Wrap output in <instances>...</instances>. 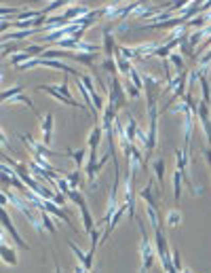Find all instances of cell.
Masks as SVG:
<instances>
[{"instance_id": "6da1fadb", "label": "cell", "mask_w": 211, "mask_h": 273, "mask_svg": "<svg viewBox=\"0 0 211 273\" xmlns=\"http://www.w3.org/2000/svg\"><path fill=\"white\" fill-rule=\"evenodd\" d=\"M137 220V227H139V233H142V240H139V258H142V265H139V269L142 271H148L154 265V258H157V250H154V242L148 240V233H146V227L144 222Z\"/></svg>"}, {"instance_id": "7a4b0ae2", "label": "cell", "mask_w": 211, "mask_h": 273, "mask_svg": "<svg viewBox=\"0 0 211 273\" xmlns=\"http://www.w3.org/2000/svg\"><path fill=\"white\" fill-rule=\"evenodd\" d=\"M154 250H157V258L160 261V267L165 271H175L173 267V254L169 250V242L163 233V229H157L154 231Z\"/></svg>"}, {"instance_id": "3957f363", "label": "cell", "mask_w": 211, "mask_h": 273, "mask_svg": "<svg viewBox=\"0 0 211 273\" xmlns=\"http://www.w3.org/2000/svg\"><path fill=\"white\" fill-rule=\"evenodd\" d=\"M127 89L123 87V83L116 79V76H110L108 79V104L116 110H123L127 106Z\"/></svg>"}, {"instance_id": "277c9868", "label": "cell", "mask_w": 211, "mask_h": 273, "mask_svg": "<svg viewBox=\"0 0 211 273\" xmlns=\"http://www.w3.org/2000/svg\"><path fill=\"white\" fill-rule=\"evenodd\" d=\"M188 151H190V149H186V146H184V149H175V170H180V172H182V176H184V184L190 186L192 195H201L203 191H201V188H194L192 180L188 178V161H190Z\"/></svg>"}, {"instance_id": "5b68a950", "label": "cell", "mask_w": 211, "mask_h": 273, "mask_svg": "<svg viewBox=\"0 0 211 273\" xmlns=\"http://www.w3.org/2000/svg\"><path fill=\"white\" fill-rule=\"evenodd\" d=\"M135 197H137V193H135V172H131L127 174V178H125V199H123V204H127V208H129V218L131 220H135Z\"/></svg>"}, {"instance_id": "8992f818", "label": "cell", "mask_w": 211, "mask_h": 273, "mask_svg": "<svg viewBox=\"0 0 211 273\" xmlns=\"http://www.w3.org/2000/svg\"><path fill=\"white\" fill-rule=\"evenodd\" d=\"M112 159V155L110 152H106V155L97 161V159H87V163H84V167H82V172H84V178H87V184H89V188H95V176L102 172V167L108 163V161Z\"/></svg>"}, {"instance_id": "52a82bcc", "label": "cell", "mask_w": 211, "mask_h": 273, "mask_svg": "<svg viewBox=\"0 0 211 273\" xmlns=\"http://www.w3.org/2000/svg\"><path fill=\"white\" fill-rule=\"evenodd\" d=\"M36 91H40V93H47V95H51L53 100H57L59 104H68V106H72V108H84V104H82V102H76L74 97L63 95L61 91H59V85H36Z\"/></svg>"}, {"instance_id": "ba28073f", "label": "cell", "mask_w": 211, "mask_h": 273, "mask_svg": "<svg viewBox=\"0 0 211 273\" xmlns=\"http://www.w3.org/2000/svg\"><path fill=\"white\" fill-rule=\"evenodd\" d=\"M0 216H2V229H4V233H9L11 237H13V242L17 243V248H21V250H27L30 248V243H27L24 237H21V233L17 231V227L13 225V220H11V216H9V212L2 208V212H0Z\"/></svg>"}, {"instance_id": "9c48e42d", "label": "cell", "mask_w": 211, "mask_h": 273, "mask_svg": "<svg viewBox=\"0 0 211 273\" xmlns=\"http://www.w3.org/2000/svg\"><path fill=\"white\" fill-rule=\"evenodd\" d=\"M196 119L201 123V129L205 134V142L207 146H211V113H209V104L205 102H199V113H196Z\"/></svg>"}, {"instance_id": "30bf717a", "label": "cell", "mask_w": 211, "mask_h": 273, "mask_svg": "<svg viewBox=\"0 0 211 273\" xmlns=\"http://www.w3.org/2000/svg\"><path fill=\"white\" fill-rule=\"evenodd\" d=\"M19 140H21V142H24V144L27 146V149H30V151L34 152V155H45V157L61 155V152H55V151H51V149H49V146H47L45 142H42V140H40V142H36V140H34V138H30L27 134H19Z\"/></svg>"}, {"instance_id": "8fae6325", "label": "cell", "mask_w": 211, "mask_h": 273, "mask_svg": "<svg viewBox=\"0 0 211 273\" xmlns=\"http://www.w3.org/2000/svg\"><path fill=\"white\" fill-rule=\"evenodd\" d=\"M144 79V91H146V100H157V97L163 93V83H160V79H157V76L152 74H142Z\"/></svg>"}, {"instance_id": "7c38bea8", "label": "cell", "mask_w": 211, "mask_h": 273, "mask_svg": "<svg viewBox=\"0 0 211 273\" xmlns=\"http://www.w3.org/2000/svg\"><path fill=\"white\" fill-rule=\"evenodd\" d=\"M106 136V131L102 127V123H97L89 134V140H87V149H89V159H97V149L102 144V138Z\"/></svg>"}, {"instance_id": "4fadbf2b", "label": "cell", "mask_w": 211, "mask_h": 273, "mask_svg": "<svg viewBox=\"0 0 211 273\" xmlns=\"http://www.w3.org/2000/svg\"><path fill=\"white\" fill-rule=\"evenodd\" d=\"M42 208H45L47 212H51V214L55 216V218L63 220V222H66V225H68L70 229L74 231V233H79V229H76V227H74V222L70 220V214H68V212H63V210H61V208H59L57 204H55L53 199H45V204H42Z\"/></svg>"}, {"instance_id": "5bb4252c", "label": "cell", "mask_w": 211, "mask_h": 273, "mask_svg": "<svg viewBox=\"0 0 211 273\" xmlns=\"http://www.w3.org/2000/svg\"><path fill=\"white\" fill-rule=\"evenodd\" d=\"M53 123H55V115H53V113H47L45 117L40 119L42 142H45L47 146H51V140H53Z\"/></svg>"}, {"instance_id": "9a60e30c", "label": "cell", "mask_w": 211, "mask_h": 273, "mask_svg": "<svg viewBox=\"0 0 211 273\" xmlns=\"http://www.w3.org/2000/svg\"><path fill=\"white\" fill-rule=\"evenodd\" d=\"M102 51H104V58H114L116 51H118V45H116V38L112 34L110 28L104 30V43H102Z\"/></svg>"}, {"instance_id": "2e32d148", "label": "cell", "mask_w": 211, "mask_h": 273, "mask_svg": "<svg viewBox=\"0 0 211 273\" xmlns=\"http://www.w3.org/2000/svg\"><path fill=\"white\" fill-rule=\"evenodd\" d=\"M0 256H2V263H4V265H11V267H15V265L19 263V258H17V250H15V248H11L9 243H6L4 237L0 240Z\"/></svg>"}, {"instance_id": "e0dca14e", "label": "cell", "mask_w": 211, "mask_h": 273, "mask_svg": "<svg viewBox=\"0 0 211 273\" xmlns=\"http://www.w3.org/2000/svg\"><path fill=\"white\" fill-rule=\"evenodd\" d=\"M194 113H186L182 117V127H184V146L190 149V142H192V134H194Z\"/></svg>"}, {"instance_id": "ac0fdd59", "label": "cell", "mask_w": 211, "mask_h": 273, "mask_svg": "<svg viewBox=\"0 0 211 273\" xmlns=\"http://www.w3.org/2000/svg\"><path fill=\"white\" fill-rule=\"evenodd\" d=\"M146 218H148V222L152 225V229H154V231H157V229H163V218H160V208L146 204Z\"/></svg>"}, {"instance_id": "d6986e66", "label": "cell", "mask_w": 211, "mask_h": 273, "mask_svg": "<svg viewBox=\"0 0 211 273\" xmlns=\"http://www.w3.org/2000/svg\"><path fill=\"white\" fill-rule=\"evenodd\" d=\"M68 246H70V250H72V254L79 258V263L82 265V269L84 271H91V267H93V263L89 261V252H82L79 246H76L74 242H68Z\"/></svg>"}, {"instance_id": "ffe728a7", "label": "cell", "mask_w": 211, "mask_h": 273, "mask_svg": "<svg viewBox=\"0 0 211 273\" xmlns=\"http://www.w3.org/2000/svg\"><path fill=\"white\" fill-rule=\"evenodd\" d=\"M66 157H70L74 161V165L79 167V170H82L84 163H87V159H89V149H79V151H68V152H63Z\"/></svg>"}, {"instance_id": "44dd1931", "label": "cell", "mask_w": 211, "mask_h": 273, "mask_svg": "<svg viewBox=\"0 0 211 273\" xmlns=\"http://www.w3.org/2000/svg\"><path fill=\"white\" fill-rule=\"evenodd\" d=\"M80 216H82V229H84V233H91V231L95 229V218H93V214H91V210L87 206V201L80 206Z\"/></svg>"}, {"instance_id": "7402d4cb", "label": "cell", "mask_w": 211, "mask_h": 273, "mask_svg": "<svg viewBox=\"0 0 211 273\" xmlns=\"http://www.w3.org/2000/svg\"><path fill=\"white\" fill-rule=\"evenodd\" d=\"M152 170H154V178H157V184L163 186L165 184V170H167V163L163 157H157L152 161Z\"/></svg>"}, {"instance_id": "603a6c76", "label": "cell", "mask_w": 211, "mask_h": 273, "mask_svg": "<svg viewBox=\"0 0 211 273\" xmlns=\"http://www.w3.org/2000/svg\"><path fill=\"white\" fill-rule=\"evenodd\" d=\"M38 216H40V222H42V227H45V231H49L51 235L57 233V227H55V222H53L51 212H47L45 208H38Z\"/></svg>"}, {"instance_id": "cb8c5ba5", "label": "cell", "mask_w": 211, "mask_h": 273, "mask_svg": "<svg viewBox=\"0 0 211 273\" xmlns=\"http://www.w3.org/2000/svg\"><path fill=\"white\" fill-rule=\"evenodd\" d=\"M70 60L79 61V64H84V66H93V64H95V60H97V53H84V51L76 53V51H72Z\"/></svg>"}, {"instance_id": "d4e9b609", "label": "cell", "mask_w": 211, "mask_h": 273, "mask_svg": "<svg viewBox=\"0 0 211 273\" xmlns=\"http://www.w3.org/2000/svg\"><path fill=\"white\" fill-rule=\"evenodd\" d=\"M114 60H116V66H118V74H125V76H129L131 68H133V61H131V60H127V58H123V55H121V51H116Z\"/></svg>"}, {"instance_id": "484cf974", "label": "cell", "mask_w": 211, "mask_h": 273, "mask_svg": "<svg viewBox=\"0 0 211 273\" xmlns=\"http://www.w3.org/2000/svg\"><path fill=\"white\" fill-rule=\"evenodd\" d=\"M199 81H201V100L205 104H211V85L207 81V74H199Z\"/></svg>"}, {"instance_id": "4316f807", "label": "cell", "mask_w": 211, "mask_h": 273, "mask_svg": "<svg viewBox=\"0 0 211 273\" xmlns=\"http://www.w3.org/2000/svg\"><path fill=\"white\" fill-rule=\"evenodd\" d=\"M100 66H102V70L108 76H116L118 74V66H116V60L114 58H104Z\"/></svg>"}, {"instance_id": "83f0119b", "label": "cell", "mask_w": 211, "mask_h": 273, "mask_svg": "<svg viewBox=\"0 0 211 273\" xmlns=\"http://www.w3.org/2000/svg\"><path fill=\"white\" fill-rule=\"evenodd\" d=\"M182 182H184V176H182L180 170H175L173 172V199H175V204L180 201V195H182Z\"/></svg>"}, {"instance_id": "f1b7e54d", "label": "cell", "mask_w": 211, "mask_h": 273, "mask_svg": "<svg viewBox=\"0 0 211 273\" xmlns=\"http://www.w3.org/2000/svg\"><path fill=\"white\" fill-rule=\"evenodd\" d=\"M169 61H171V66L178 70V72H184V70H188L186 64H184V55H182L180 51H173L171 55H169Z\"/></svg>"}, {"instance_id": "f546056e", "label": "cell", "mask_w": 211, "mask_h": 273, "mask_svg": "<svg viewBox=\"0 0 211 273\" xmlns=\"http://www.w3.org/2000/svg\"><path fill=\"white\" fill-rule=\"evenodd\" d=\"M157 47L158 43H142V45H137V53H139V58H148V55H154V51H157Z\"/></svg>"}, {"instance_id": "4dcf8cb0", "label": "cell", "mask_w": 211, "mask_h": 273, "mask_svg": "<svg viewBox=\"0 0 211 273\" xmlns=\"http://www.w3.org/2000/svg\"><path fill=\"white\" fill-rule=\"evenodd\" d=\"M68 201H70V204H74V206H79V208H80L87 199H84V195H82L80 188H70V193H68Z\"/></svg>"}, {"instance_id": "1f68e13d", "label": "cell", "mask_w": 211, "mask_h": 273, "mask_svg": "<svg viewBox=\"0 0 211 273\" xmlns=\"http://www.w3.org/2000/svg\"><path fill=\"white\" fill-rule=\"evenodd\" d=\"M165 220H167V225H169V227H180V225H182V212H180L178 208L169 210Z\"/></svg>"}, {"instance_id": "d6a6232c", "label": "cell", "mask_w": 211, "mask_h": 273, "mask_svg": "<svg viewBox=\"0 0 211 273\" xmlns=\"http://www.w3.org/2000/svg\"><path fill=\"white\" fill-rule=\"evenodd\" d=\"M24 91H26V87H24V85H15V87H11V89H4V91H2V102L6 104L9 100H13L15 95L24 93Z\"/></svg>"}, {"instance_id": "836d02e7", "label": "cell", "mask_w": 211, "mask_h": 273, "mask_svg": "<svg viewBox=\"0 0 211 273\" xmlns=\"http://www.w3.org/2000/svg\"><path fill=\"white\" fill-rule=\"evenodd\" d=\"M118 51H121L123 58L131 60V61H139V60H142V58H139V53H137V49H135V47H118Z\"/></svg>"}, {"instance_id": "e575fe53", "label": "cell", "mask_w": 211, "mask_h": 273, "mask_svg": "<svg viewBox=\"0 0 211 273\" xmlns=\"http://www.w3.org/2000/svg\"><path fill=\"white\" fill-rule=\"evenodd\" d=\"M27 60H32V58L24 51V49H21V51H17V53H13V55H11V60H9V61L13 64V68H17L19 64H24V61H27Z\"/></svg>"}, {"instance_id": "d590c367", "label": "cell", "mask_w": 211, "mask_h": 273, "mask_svg": "<svg viewBox=\"0 0 211 273\" xmlns=\"http://www.w3.org/2000/svg\"><path fill=\"white\" fill-rule=\"evenodd\" d=\"M24 51L30 55V58H42V53L47 51V47H42V45H27Z\"/></svg>"}, {"instance_id": "8d00e7d4", "label": "cell", "mask_w": 211, "mask_h": 273, "mask_svg": "<svg viewBox=\"0 0 211 273\" xmlns=\"http://www.w3.org/2000/svg\"><path fill=\"white\" fill-rule=\"evenodd\" d=\"M13 104H24V106H27L32 113H36V108H34V104H32V97H27L26 93H19V95L13 97Z\"/></svg>"}, {"instance_id": "74e56055", "label": "cell", "mask_w": 211, "mask_h": 273, "mask_svg": "<svg viewBox=\"0 0 211 273\" xmlns=\"http://www.w3.org/2000/svg\"><path fill=\"white\" fill-rule=\"evenodd\" d=\"M133 85L135 87H139V89H144V79H142V74L137 72V68H131V72H129V76H127Z\"/></svg>"}, {"instance_id": "f35d334b", "label": "cell", "mask_w": 211, "mask_h": 273, "mask_svg": "<svg viewBox=\"0 0 211 273\" xmlns=\"http://www.w3.org/2000/svg\"><path fill=\"white\" fill-rule=\"evenodd\" d=\"M125 89H127V95H129V97H133V100H137V97H142V91H144V89H139V87H135V85H133L131 81H127V83H125Z\"/></svg>"}, {"instance_id": "ab89813d", "label": "cell", "mask_w": 211, "mask_h": 273, "mask_svg": "<svg viewBox=\"0 0 211 273\" xmlns=\"http://www.w3.org/2000/svg\"><path fill=\"white\" fill-rule=\"evenodd\" d=\"M192 2H194V0H171L167 11H182V9H186V6H190Z\"/></svg>"}, {"instance_id": "60d3db41", "label": "cell", "mask_w": 211, "mask_h": 273, "mask_svg": "<svg viewBox=\"0 0 211 273\" xmlns=\"http://www.w3.org/2000/svg\"><path fill=\"white\" fill-rule=\"evenodd\" d=\"M66 178L70 180V186H72V188H80V170H79V167H76L74 172L66 174Z\"/></svg>"}, {"instance_id": "b9f144b4", "label": "cell", "mask_w": 211, "mask_h": 273, "mask_svg": "<svg viewBox=\"0 0 211 273\" xmlns=\"http://www.w3.org/2000/svg\"><path fill=\"white\" fill-rule=\"evenodd\" d=\"M79 51H84V53H97V51H100V47H97V45H91V43H84V40H80V43H79Z\"/></svg>"}, {"instance_id": "7bdbcfd3", "label": "cell", "mask_w": 211, "mask_h": 273, "mask_svg": "<svg viewBox=\"0 0 211 273\" xmlns=\"http://www.w3.org/2000/svg\"><path fill=\"white\" fill-rule=\"evenodd\" d=\"M21 11H24V6H21V9H15V6H13V9H11V6H2V9H0V15H2V17H6V15H19V13Z\"/></svg>"}, {"instance_id": "ee69618b", "label": "cell", "mask_w": 211, "mask_h": 273, "mask_svg": "<svg viewBox=\"0 0 211 273\" xmlns=\"http://www.w3.org/2000/svg\"><path fill=\"white\" fill-rule=\"evenodd\" d=\"M171 254H173V267H175V271H182V256H180L182 252L178 248H173Z\"/></svg>"}, {"instance_id": "f6af8a7d", "label": "cell", "mask_w": 211, "mask_h": 273, "mask_svg": "<svg viewBox=\"0 0 211 273\" xmlns=\"http://www.w3.org/2000/svg\"><path fill=\"white\" fill-rule=\"evenodd\" d=\"M53 201H55L57 206H63V204L68 201V195H66V193H61V191H57V193L53 195Z\"/></svg>"}, {"instance_id": "bcb514c9", "label": "cell", "mask_w": 211, "mask_h": 273, "mask_svg": "<svg viewBox=\"0 0 211 273\" xmlns=\"http://www.w3.org/2000/svg\"><path fill=\"white\" fill-rule=\"evenodd\" d=\"M11 51H15V47H9V43H2V58H9Z\"/></svg>"}, {"instance_id": "7dc6e473", "label": "cell", "mask_w": 211, "mask_h": 273, "mask_svg": "<svg viewBox=\"0 0 211 273\" xmlns=\"http://www.w3.org/2000/svg\"><path fill=\"white\" fill-rule=\"evenodd\" d=\"M203 157H205V161H207V165H209V170H211V146H207V149L203 151Z\"/></svg>"}, {"instance_id": "c3c4849f", "label": "cell", "mask_w": 211, "mask_h": 273, "mask_svg": "<svg viewBox=\"0 0 211 273\" xmlns=\"http://www.w3.org/2000/svg\"><path fill=\"white\" fill-rule=\"evenodd\" d=\"M11 28H13V22H9L6 17H2V32L6 34V30H11Z\"/></svg>"}, {"instance_id": "681fc988", "label": "cell", "mask_w": 211, "mask_h": 273, "mask_svg": "<svg viewBox=\"0 0 211 273\" xmlns=\"http://www.w3.org/2000/svg\"><path fill=\"white\" fill-rule=\"evenodd\" d=\"M2 149H9V138H6L4 131H2Z\"/></svg>"}, {"instance_id": "f907efd6", "label": "cell", "mask_w": 211, "mask_h": 273, "mask_svg": "<svg viewBox=\"0 0 211 273\" xmlns=\"http://www.w3.org/2000/svg\"><path fill=\"white\" fill-rule=\"evenodd\" d=\"M45 2H47V0H45ZM51 2H53V0H51Z\"/></svg>"}]
</instances>
